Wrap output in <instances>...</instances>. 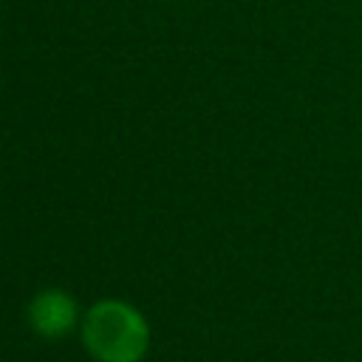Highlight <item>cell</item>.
Returning a JSON list of instances; mask_svg holds the SVG:
<instances>
[{
  "mask_svg": "<svg viewBox=\"0 0 362 362\" xmlns=\"http://www.w3.org/2000/svg\"><path fill=\"white\" fill-rule=\"evenodd\" d=\"M79 339L96 362H141L150 351V322L127 300H96L79 322Z\"/></svg>",
  "mask_w": 362,
  "mask_h": 362,
  "instance_id": "6da1fadb",
  "label": "cell"
},
{
  "mask_svg": "<svg viewBox=\"0 0 362 362\" xmlns=\"http://www.w3.org/2000/svg\"><path fill=\"white\" fill-rule=\"evenodd\" d=\"M28 325L42 339H62L71 331H79L82 311L71 291L65 288H42L28 300L25 308Z\"/></svg>",
  "mask_w": 362,
  "mask_h": 362,
  "instance_id": "7a4b0ae2",
  "label": "cell"
}]
</instances>
